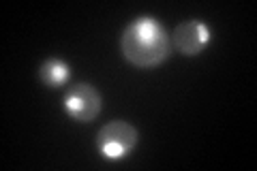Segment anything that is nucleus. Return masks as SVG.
Here are the masks:
<instances>
[{
  "label": "nucleus",
  "instance_id": "1",
  "mask_svg": "<svg viewBox=\"0 0 257 171\" xmlns=\"http://www.w3.org/2000/svg\"><path fill=\"white\" fill-rule=\"evenodd\" d=\"M172 41L155 18H138L122 35L124 58L135 67H157L167 58Z\"/></svg>",
  "mask_w": 257,
  "mask_h": 171
},
{
  "label": "nucleus",
  "instance_id": "2",
  "mask_svg": "<svg viewBox=\"0 0 257 171\" xmlns=\"http://www.w3.org/2000/svg\"><path fill=\"white\" fill-rule=\"evenodd\" d=\"M138 143V131L122 120H114L105 124L96 135V148L105 158H122Z\"/></svg>",
  "mask_w": 257,
  "mask_h": 171
},
{
  "label": "nucleus",
  "instance_id": "3",
  "mask_svg": "<svg viewBox=\"0 0 257 171\" xmlns=\"http://www.w3.org/2000/svg\"><path fill=\"white\" fill-rule=\"evenodd\" d=\"M64 107L77 122H90L101 111V94L90 84H75L64 96Z\"/></svg>",
  "mask_w": 257,
  "mask_h": 171
},
{
  "label": "nucleus",
  "instance_id": "4",
  "mask_svg": "<svg viewBox=\"0 0 257 171\" xmlns=\"http://www.w3.org/2000/svg\"><path fill=\"white\" fill-rule=\"evenodd\" d=\"M210 39V30L204 22L199 20H187L176 26L174 35H172V43L176 50H180L187 56H195L204 50V45Z\"/></svg>",
  "mask_w": 257,
  "mask_h": 171
},
{
  "label": "nucleus",
  "instance_id": "5",
  "mask_svg": "<svg viewBox=\"0 0 257 171\" xmlns=\"http://www.w3.org/2000/svg\"><path fill=\"white\" fill-rule=\"evenodd\" d=\"M39 75H41L45 86L56 88V86H62L64 81L69 79V67L62 60H58V58H50L47 62H43L41 73H39Z\"/></svg>",
  "mask_w": 257,
  "mask_h": 171
}]
</instances>
